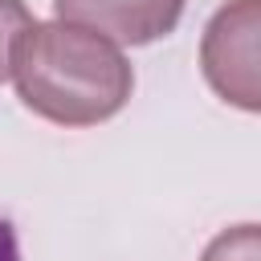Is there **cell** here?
<instances>
[{"label": "cell", "instance_id": "5b68a950", "mask_svg": "<svg viewBox=\"0 0 261 261\" xmlns=\"http://www.w3.org/2000/svg\"><path fill=\"white\" fill-rule=\"evenodd\" d=\"M29 24H33V16H29L24 0H0V82L12 73V49Z\"/></svg>", "mask_w": 261, "mask_h": 261}, {"label": "cell", "instance_id": "8992f818", "mask_svg": "<svg viewBox=\"0 0 261 261\" xmlns=\"http://www.w3.org/2000/svg\"><path fill=\"white\" fill-rule=\"evenodd\" d=\"M0 261H20V245H16V228L0 216Z\"/></svg>", "mask_w": 261, "mask_h": 261}, {"label": "cell", "instance_id": "277c9868", "mask_svg": "<svg viewBox=\"0 0 261 261\" xmlns=\"http://www.w3.org/2000/svg\"><path fill=\"white\" fill-rule=\"evenodd\" d=\"M200 261H261V232L257 224H237V228H224Z\"/></svg>", "mask_w": 261, "mask_h": 261}, {"label": "cell", "instance_id": "7a4b0ae2", "mask_svg": "<svg viewBox=\"0 0 261 261\" xmlns=\"http://www.w3.org/2000/svg\"><path fill=\"white\" fill-rule=\"evenodd\" d=\"M257 33H261V0H228L204 29L200 41V65L208 86L241 106H261V82H257Z\"/></svg>", "mask_w": 261, "mask_h": 261}, {"label": "cell", "instance_id": "3957f363", "mask_svg": "<svg viewBox=\"0 0 261 261\" xmlns=\"http://www.w3.org/2000/svg\"><path fill=\"white\" fill-rule=\"evenodd\" d=\"M184 4L188 0H53V12L110 45H151L179 24Z\"/></svg>", "mask_w": 261, "mask_h": 261}, {"label": "cell", "instance_id": "6da1fadb", "mask_svg": "<svg viewBox=\"0 0 261 261\" xmlns=\"http://www.w3.org/2000/svg\"><path fill=\"white\" fill-rule=\"evenodd\" d=\"M8 77H16L20 102L57 126H98L114 118L135 90L122 49L65 20H33L12 49Z\"/></svg>", "mask_w": 261, "mask_h": 261}]
</instances>
